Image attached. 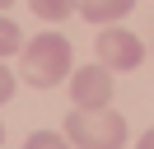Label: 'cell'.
I'll use <instances>...</instances> for the list:
<instances>
[{
    "instance_id": "52a82bcc",
    "label": "cell",
    "mask_w": 154,
    "mask_h": 149,
    "mask_svg": "<svg viewBox=\"0 0 154 149\" xmlns=\"http://www.w3.org/2000/svg\"><path fill=\"white\" fill-rule=\"evenodd\" d=\"M14 51H23V33H19V23L10 14H0V61L14 56Z\"/></svg>"
},
{
    "instance_id": "9c48e42d",
    "label": "cell",
    "mask_w": 154,
    "mask_h": 149,
    "mask_svg": "<svg viewBox=\"0 0 154 149\" xmlns=\"http://www.w3.org/2000/svg\"><path fill=\"white\" fill-rule=\"evenodd\" d=\"M14 84H19V79H14V74H10V65L0 61V107H5V102L14 98Z\"/></svg>"
},
{
    "instance_id": "6da1fadb",
    "label": "cell",
    "mask_w": 154,
    "mask_h": 149,
    "mask_svg": "<svg viewBox=\"0 0 154 149\" xmlns=\"http://www.w3.org/2000/svg\"><path fill=\"white\" fill-rule=\"evenodd\" d=\"M70 70H75V51L61 33H38L19 51V79L33 89H56L70 79Z\"/></svg>"
},
{
    "instance_id": "7c38bea8",
    "label": "cell",
    "mask_w": 154,
    "mask_h": 149,
    "mask_svg": "<svg viewBox=\"0 0 154 149\" xmlns=\"http://www.w3.org/2000/svg\"><path fill=\"white\" fill-rule=\"evenodd\" d=\"M0 144H5V126H0Z\"/></svg>"
},
{
    "instance_id": "ba28073f",
    "label": "cell",
    "mask_w": 154,
    "mask_h": 149,
    "mask_svg": "<svg viewBox=\"0 0 154 149\" xmlns=\"http://www.w3.org/2000/svg\"><path fill=\"white\" fill-rule=\"evenodd\" d=\"M23 149H75L66 135H56V130H33L28 140H23Z\"/></svg>"
},
{
    "instance_id": "30bf717a",
    "label": "cell",
    "mask_w": 154,
    "mask_h": 149,
    "mask_svg": "<svg viewBox=\"0 0 154 149\" xmlns=\"http://www.w3.org/2000/svg\"><path fill=\"white\" fill-rule=\"evenodd\" d=\"M135 149H154V126H149V130L140 135V144H135Z\"/></svg>"
},
{
    "instance_id": "5b68a950",
    "label": "cell",
    "mask_w": 154,
    "mask_h": 149,
    "mask_svg": "<svg viewBox=\"0 0 154 149\" xmlns=\"http://www.w3.org/2000/svg\"><path fill=\"white\" fill-rule=\"evenodd\" d=\"M131 9H135V0H79L75 14H84L89 23L107 28V23H117V19H126Z\"/></svg>"
},
{
    "instance_id": "8fae6325",
    "label": "cell",
    "mask_w": 154,
    "mask_h": 149,
    "mask_svg": "<svg viewBox=\"0 0 154 149\" xmlns=\"http://www.w3.org/2000/svg\"><path fill=\"white\" fill-rule=\"evenodd\" d=\"M10 5H14V0H0V14H5V9H10Z\"/></svg>"
},
{
    "instance_id": "277c9868",
    "label": "cell",
    "mask_w": 154,
    "mask_h": 149,
    "mask_svg": "<svg viewBox=\"0 0 154 149\" xmlns=\"http://www.w3.org/2000/svg\"><path fill=\"white\" fill-rule=\"evenodd\" d=\"M70 102L75 107H112V89H117V79H112V70L107 65H79V70H70Z\"/></svg>"
},
{
    "instance_id": "3957f363",
    "label": "cell",
    "mask_w": 154,
    "mask_h": 149,
    "mask_svg": "<svg viewBox=\"0 0 154 149\" xmlns=\"http://www.w3.org/2000/svg\"><path fill=\"white\" fill-rule=\"evenodd\" d=\"M94 51H98V65H107V70H140V61H145V42L135 33H126V28H117V23H107L103 33L94 37Z\"/></svg>"
},
{
    "instance_id": "7a4b0ae2",
    "label": "cell",
    "mask_w": 154,
    "mask_h": 149,
    "mask_svg": "<svg viewBox=\"0 0 154 149\" xmlns=\"http://www.w3.org/2000/svg\"><path fill=\"white\" fill-rule=\"evenodd\" d=\"M61 135L75 149H122L126 144V117L112 107H75L66 117V130Z\"/></svg>"
},
{
    "instance_id": "8992f818",
    "label": "cell",
    "mask_w": 154,
    "mask_h": 149,
    "mask_svg": "<svg viewBox=\"0 0 154 149\" xmlns=\"http://www.w3.org/2000/svg\"><path fill=\"white\" fill-rule=\"evenodd\" d=\"M33 5V14L42 19V23H61V19H70L75 14V5L79 0H28Z\"/></svg>"
}]
</instances>
